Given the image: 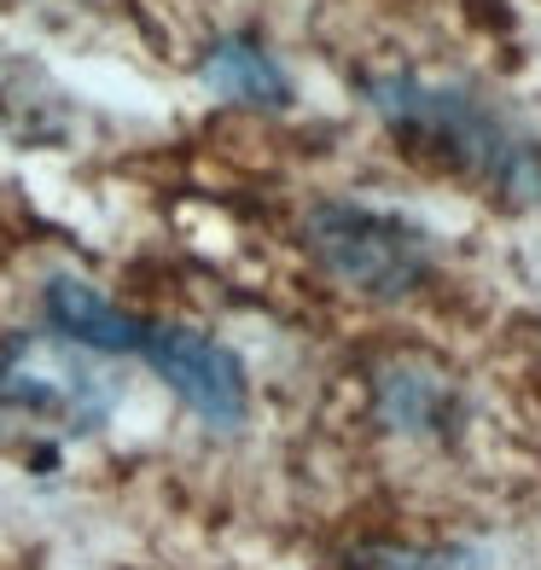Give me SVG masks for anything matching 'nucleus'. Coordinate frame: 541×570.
I'll list each match as a JSON object with an SVG mask.
<instances>
[{
    "instance_id": "f257e3e1",
    "label": "nucleus",
    "mask_w": 541,
    "mask_h": 570,
    "mask_svg": "<svg viewBox=\"0 0 541 570\" xmlns=\"http://www.w3.org/2000/svg\"><path fill=\"white\" fill-rule=\"evenodd\" d=\"M367 94L402 140H414L420 151H436L449 169L478 175L512 198H541V158L519 135H506V122L483 99L420 82V76H378Z\"/></svg>"
},
{
    "instance_id": "f03ea898",
    "label": "nucleus",
    "mask_w": 541,
    "mask_h": 570,
    "mask_svg": "<svg viewBox=\"0 0 541 570\" xmlns=\"http://www.w3.org/2000/svg\"><path fill=\"white\" fill-rule=\"evenodd\" d=\"M303 233L321 268L367 297H402L431 274L425 233L402 216L367 210V204H321V210H308Z\"/></svg>"
},
{
    "instance_id": "7ed1b4c3",
    "label": "nucleus",
    "mask_w": 541,
    "mask_h": 570,
    "mask_svg": "<svg viewBox=\"0 0 541 570\" xmlns=\"http://www.w3.org/2000/svg\"><path fill=\"white\" fill-rule=\"evenodd\" d=\"M0 402L65 420L70 431H94L111 420L117 384L53 338H18L0 361Z\"/></svg>"
},
{
    "instance_id": "20e7f679",
    "label": "nucleus",
    "mask_w": 541,
    "mask_h": 570,
    "mask_svg": "<svg viewBox=\"0 0 541 570\" xmlns=\"http://www.w3.org/2000/svg\"><path fill=\"white\" fill-rule=\"evenodd\" d=\"M140 355L158 367V379L198 413V420H210V425H245L250 384H245L239 355L227 350V344L204 338V332H193V326H151Z\"/></svg>"
},
{
    "instance_id": "39448f33",
    "label": "nucleus",
    "mask_w": 541,
    "mask_h": 570,
    "mask_svg": "<svg viewBox=\"0 0 541 570\" xmlns=\"http://www.w3.org/2000/svg\"><path fill=\"white\" fill-rule=\"evenodd\" d=\"M47 321L65 344H82V350H99V355H128L146 344V321H135L128 308H117L106 292H94L82 279H53L47 285Z\"/></svg>"
},
{
    "instance_id": "423d86ee",
    "label": "nucleus",
    "mask_w": 541,
    "mask_h": 570,
    "mask_svg": "<svg viewBox=\"0 0 541 570\" xmlns=\"http://www.w3.org/2000/svg\"><path fill=\"white\" fill-rule=\"evenodd\" d=\"M204 82H210L222 99H239V106H292V76L279 70L263 47L234 36V41H216L210 59H204Z\"/></svg>"
},
{
    "instance_id": "0eeeda50",
    "label": "nucleus",
    "mask_w": 541,
    "mask_h": 570,
    "mask_svg": "<svg viewBox=\"0 0 541 570\" xmlns=\"http://www.w3.org/2000/svg\"><path fill=\"white\" fill-rule=\"evenodd\" d=\"M378 407L396 431H425L443 420L449 407V384L443 379H420V373H391L378 379Z\"/></svg>"
},
{
    "instance_id": "6e6552de",
    "label": "nucleus",
    "mask_w": 541,
    "mask_h": 570,
    "mask_svg": "<svg viewBox=\"0 0 541 570\" xmlns=\"http://www.w3.org/2000/svg\"><path fill=\"white\" fill-rule=\"evenodd\" d=\"M350 570H489L478 548H367Z\"/></svg>"
}]
</instances>
